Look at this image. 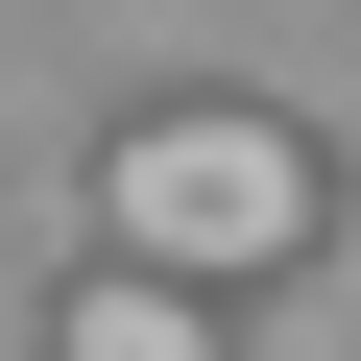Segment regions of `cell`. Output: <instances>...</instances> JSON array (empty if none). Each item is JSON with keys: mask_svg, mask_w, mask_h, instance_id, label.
Instances as JSON below:
<instances>
[{"mask_svg": "<svg viewBox=\"0 0 361 361\" xmlns=\"http://www.w3.org/2000/svg\"><path fill=\"white\" fill-rule=\"evenodd\" d=\"M97 241L169 265V289H265V265H313V145L241 121V97H169V121H121V169H97Z\"/></svg>", "mask_w": 361, "mask_h": 361, "instance_id": "cell-1", "label": "cell"}, {"mask_svg": "<svg viewBox=\"0 0 361 361\" xmlns=\"http://www.w3.org/2000/svg\"><path fill=\"white\" fill-rule=\"evenodd\" d=\"M49 361H217V289H169V265H97L49 313Z\"/></svg>", "mask_w": 361, "mask_h": 361, "instance_id": "cell-2", "label": "cell"}]
</instances>
